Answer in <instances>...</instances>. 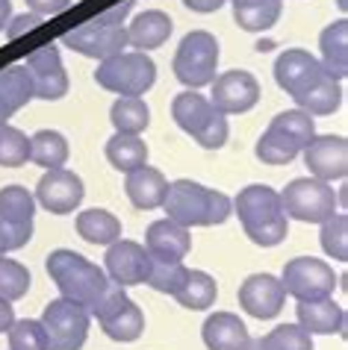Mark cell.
Segmentation results:
<instances>
[{"mask_svg":"<svg viewBox=\"0 0 348 350\" xmlns=\"http://www.w3.org/2000/svg\"><path fill=\"white\" fill-rule=\"evenodd\" d=\"M162 206H166L169 218L177 221L180 227H216L234 215V200L225 191L207 189L192 180L169 183Z\"/></svg>","mask_w":348,"mask_h":350,"instance_id":"6da1fadb","label":"cell"},{"mask_svg":"<svg viewBox=\"0 0 348 350\" xmlns=\"http://www.w3.org/2000/svg\"><path fill=\"white\" fill-rule=\"evenodd\" d=\"M47 274H51V280L56 283L62 297H69L86 309H92L98 304L106 286H110V277H106L103 268H98L95 262L74 254V250H65V247L53 250V254L47 256Z\"/></svg>","mask_w":348,"mask_h":350,"instance_id":"7a4b0ae2","label":"cell"},{"mask_svg":"<svg viewBox=\"0 0 348 350\" xmlns=\"http://www.w3.org/2000/svg\"><path fill=\"white\" fill-rule=\"evenodd\" d=\"M95 80L106 92H115L121 97H139L157 80V65L142 51H124L103 59L95 71Z\"/></svg>","mask_w":348,"mask_h":350,"instance_id":"3957f363","label":"cell"},{"mask_svg":"<svg viewBox=\"0 0 348 350\" xmlns=\"http://www.w3.org/2000/svg\"><path fill=\"white\" fill-rule=\"evenodd\" d=\"M219 68V42L207 30H192L174 53V77L186 89H204L216 80Z\"/></svg>","mask_w":348,"mask_h":350,"instance_id":"277c9868","label":"cell"},{"mask_svg":"<svg viewBox=\"0 0 348 350\" xmlns=\"http://www.w3.org/2000/svg\"><path fill=\"white\" fill-rule=\"evenodd\" d=\"M280 209H284L286 218L304 224H322L336 212V191L325 180L298 177L280 191Z\"/></svg>","mask_w":348,"mask_h":350,"instance_id":"5b68a950","label":"cell"},{"mask_svg":"<svg viewBox=\"0 0 348 350\" xmlns=\"http://www.w3.org/2000/svg\"><path fill=\"white\" fill-rule=\"evenodd\" d=\"M89 315L101 321L103 333L110 338H115V342H136V338L142 336V329H145L142 309L127 297L124 286L112 283V280H110V286H106V291L101 295V300L89 309Z\"/></svg>","mask_w":348,"mask_h":350,"instance_id":"8992f818","label":"cell"},{"mask_svg":"<svg viewBox=\"0 0 348 350\" xmlns=\"http://www.w3.org/2000/svg\"><path fill=\"white\" fill-rule=\"evenodd\" d=\"M89 324L92 315L86 306L74 304L69 297L51 300L42 315L47 350H80L86 345V336H89Z\"/></svg>","mask_w":348,"mask_h":350,"instance_id":"52a82bcc","label":"cell"},{"mask_svg":"<svg viewBox=\"0 0 348 350\" xmlns=\"http://www.w3.org/2000/svg\"><path fill=\"white\" fill-rule=\"evenodd\" d=\"M280 283H284L286 295H293L295 300H322V297L334 295L336 274H334V268L322 259L298 256V259H289L284 265Z\"/></svg>","mask_w":348,"mask_h":350,"instance_id":"ba28073f","label":"cell"},{"mask_svg":"<svg viewBox=\"0 0 348 350\" xmlns=\"http://www.w3.org/2000/svg\"><path fill=\"white\" fill-rule=\"evenodd\" d=\"M62 44L71 47L74 53H83V56H89V59L103 62L115 53H124V47H127V27L124 24H103L98 18H92L89 24L65 33Z\"/></svg>","mask_w":348,"mask_h":350,"instance_id":"9c48e42d","label":"cell"},{"mask_svg":"<svg viewBox=\"0 0 348 350\" xmlns=\"http://www.w3.org/2000/svg\"><path fill=\"white\" fill-rule=\"evenodd\" d=\"M210 103L216 106L221 115H243L248 109H254L260 100V83L254 74L248 71H225L210 83Z\"/></svg>","mask_w":348,"mask_h":350,"instance_id":"30bf717a","label":"cell"},{"mask_svg":"<svg viewBox=\"0 0 348 350\" xmlns=\"http://www.w3.org/2000/svg\"><path fill=\"white\" fill-rule=\"evenodd\" d=\"M27 71L33 77V92L42 100H62L69 94V74L56 44H42L27 56Z\"/></svg>","mask_w":348,"mask_h":350,"instance_id":"8fae6325","label":"cell"},{"mask_svg":"<svg viewBox=\"0 0 348 350\" xmlns=\"http://www.w3.org/2000/svg\"><path fill=\"white\" fill-rule=\"evenodd\" d=\"M106 277L119 286H142L148 280L151 271V254L145 250V245L130 239H119L112 241L106 250Z\"/></svg>","mask_w":348,"mask_h":350,"instance_id":"7c38bea8","label":"cell"},{"mask_svg":"<svg viewBox=\"0 0 348 350\" xmlns=\"http://www.w3.org/2000/svg\"><path fill=\"white\" fill-rule=\"evenodd\" d=\"M301 153L316 180L334 183L348 174V142L343 135H313Z\"/></svg>","mask_w":348,"mask_h":350,"instance_id":"4fadbf2b","label":"cell"},{"mask_svg":"<svg viewBox=\"0 0 348 350\" xmlns=\"http://www.w3.org/2000/svg\"><path fill=\"white\" fill-rule=\"evenodd\" d=\"M83 194H86L83 180L69 168H51L38 180V189H36L38 203H42L47 212H53V215H69V212H74L80 206Z\"/></svg>","mask_w":348,"mask_h":350,"instance_id":"5bb4252c","label":"cell"},{"mask_svg":"<svg viewBox=\"0 0 348 350\" xmlns=\"http://www.w3.org/2000/svg\"><path fill=\"white\" fill-rule=\"evenodd\" d=\"M286 291L284 283L272 274H251L243 286H239V306L245 309L251 318H275L284 309Z\"/></svg>","mask_w":348,"mask_h":350,"instance_id":"9a60e30c","label":"cell"},{"mask_svg":"<svg viewBox=\"0 0 348 350\" xmlns=\"http://www.w3.org/2000/svg\"><path fill=\"white\" fill-rule=\"evenodd\" d=\"M322 65H319V59L313 53H307L301 51V47H293V51H284L277 56V62H275V80L277 85L284 89L289 97H295L307 92L310 85L322 77Z\"/></svg>","mask_w":348,"mask_h":350,"instance_id":"2e32d148","label":"cell"},{"mask_svg":"<svg viewBox=\"0 0 348 350\" xmlns=\"http://www.w3.org/2000/svg\"><path fill=\"white\" fill-rule=\"evenodd\" d=\"M234 212L243 221V230H257L263 224H272L277 218H286L280 209V191L269 186H248L236 194Z\"/></svg>","mask_w":348,"mask_h":350,"instance_id":"e0dca14e","label":"cell"},{"mask_svg":"<svg viewBox=\"0 0 348 350\" xmlns=\"http://www.w3.org/2000/svg\"><path fill=\"white\" fill-rule=\"evenodd\" d=\"M192 247V236L189 227H180L171 218H160L153 221L148 232H145V250L151 254V259H162V262H183Z\"/></svg>","mask_w":348,"mask_h":350,"instance_id":"ac0fdd59","label":"cell"},{"mask_svg":"<svg viewBox=\"0 0 348 350\" xmlns=\"http://www.w3.org/2000/svg\"><path fill=\"white\" fill-rule=\"evenodd\" d=\"M124 191H127V198L136 209H157L166 200L169 180L162 177V171L151 168V165H142L136 171H127Z\"/></svg>","mask_w":348,"mask_h":350,"instance_id":"d6986e66","label":"cell"},{"mask_svg":"<svg viewBox=\"0 0 348 350\" xmlns=\"http://www.w3.org/2000/svg\"><path fill=\"white\" fill-rule=\"evenodd\" d=\"M171 30H174V21L166 12H160V9H148V12L136 15L127 24V44L136 47V51H142V53H148V51H153V47L166 44Z\"/></svg>","mask_w":348,"mask_h":350,"instance_id":"ffe728a7","label":"cell"},{"mask_svg":"<svg viewBox=\"0 0 348 350\" xmlns=\"http://www.w3.org/2000/svg\"><path fill=\"white\" fill-rule=\"evenodd\" d=\"M319 47H322V71L327 77H334L336 83L345 80L348 74V21L340 18V21L327 24L322 36H319Z\"/></svg>","mask_w":348,"mask_h":350,"instance_id":"44dd1931","label":"cell"},{"mask_svg":"<svg viewBox=\"0 0 348 350\" xmlns=\"http://www.w3.org/2000/svg\"><path fill=\"white\" fill-rule=\"evenodd\" d=\"M345 324V312L334 297L322 300H298V327H304L310 336H331L340 333Z\"/></svg>","mask_w":348,"mask_h":350,"instance_id":"7402d4cb","label":"cell"},{"mask_svg":"<svg viewBox=\"0 0 348 350\" xmlns=\"http://www.w3.org/2000/svg\"><path fill=\"white\" fill-rule=\"evenodd\" d=\"M204 345L210 350H245L251 345L248 327L234 312H216L204 321Z\"/></svg>","mask_w":348,"mask_h":350,"instance_id":"603a6c76","label":"cell"},{"mask_svg":"<svg viewBox=\"0 0 348 350\" xmlns=\"http://www.w3.org/2000/svg\"><path fill=\"white\" fill-rule=\"evenodd\" d=\"M216 112V106L210 103V97L204 94H198L195 89H189V92H180L177 97L171 100V118L174 124L183 130V133H189L192 139L201 133V127L210 121V115Z\"/></svg>","mask_w":348,"mask_h":350,"instance_id":"cb8c5ba5","label":"cell"},{"mask_svg":"<svg viewBox=\"0 0 348 350\" xmlns=\"http://www.w3.org/2000/svg\"><path fill=\"white\" fill-rule=\"evenodd\" d=\"M77 232L89 245H106L121 239V221L106 209H86L77 215Z\"/></svg>","mask_w":348,"mask_h":350,"instance_id":"d4e9b609","label":"cell"},{"mask_svg":"<svg viewBox=\"0 0 348 350\" xmlns=\"http://www.w3.org/2000/svg\"><path fill=\"white\" fill-rule=\"evenodd\" d=\"M295 103H298V109H304L310 115H334L336 109H340V103H343V89H340V83H336L334 77L322 74L310 89L295 97Z\"/></svg>","mask_w":348,"mask_h":350,"instance_id":"484cf974","label":"cell"},{"mask_svg":"<svg viewBox=\"0 0 348 350\" xmlns=\"http://www.w3.org/2000/svg\"><path fill=\"white\" fill-rule=\"evenodd\" d=\"M106 159L112 162V168L119 171H136L142 165H148V144L139 135H127V133H115L106 142Z\"/></svg>","mask_w":348,"mask_h":350,"instance_id":"4316f807","label":"cell"},{"mask_svg":"<svg viewBox=\"0 0 348 350\" xmlns=\"http://www.w3.org/2000/svg\"><path fill=\"white\" fill-rule=\"evenodd\" d=\"M284 12V0H251V3L234 6V21L245 33H263L272 30Z\"/></svg>","mask_w":348,"mask_h":350,"instance_id":"83f0119b","label":"cell"},{"mask_svg":"<svg viewBox=\"0 0 348 350\" xmlns=\"http://www.w3.org/2000/svg\"><path fill=\"white\" fill-rule=\"evenodd\" d=\"M216 295H219V286H216V280H212L207 271H189L186 280H183V286L174 291L177 304L192 309V312L210 309L212 304H216Z\"/></svg>","mask_w":348,"mask_h":350,"instance_id":"f1b7e54d","label":"cell"},{"mask_svg":"<svg viewBox=\"0 0 348 350\" xmlns=\"http://www.w3.org/2000/svg\"><path fill=\"white\" fill-rule=\"evenodd\" d=\"M110 121L115 133H127V135H139L148 130L151 124V109L142 97H119L110 109Z\"/></svg>","mask_w":348,"mask_h":350,"instance_id":"f546056e","label":"cell"},{"mask_svg":"<svg viewBox=\"0 0 348 350\" xmlns=\"http://www.w3.org/2000/svg\"><path fill=\"white\" fill-rule=\"evenodd\" d=\"M30 162L42 165L45 171L62 168L69 162V142L56 130H38L30 139Z\"/></svg>","mask_w":348,"mask_h":350,"instance_id":"4dcf8cb0","label":"cell"},{"mask_svg":"<svg viewBox=\"0 0 348 350\" xmlns=\"http://www.w3.org/2000/svg\"><path fill=\"white\" fill-rule=\"evenodd\" d=\"M298 153H301V148L275 127H269L257 142V159L266 165H289Z\"/></svg>","mask_w":348,"mask_h":350,"instance_id":"1f68e13d","label":"cell"},{"mask_svg":"<svg viewBox=\"0 0 348 350\" xmlns=\"http://www.w3.org/2000/svg\"><path fill=\"white\" fill-rule=\"evenodd\" d=\"M33 215H36V198L24 186L0 189V218L9 224H33Z\"/></svg>","mask_w":348,"mask_h":350,"instance_id":"d6a6232c","label":"cell"},{"mask_svg":"<svg viewBox=\"0 0 348 350\" xmlns=\"http://www.w3.org/2000/svg\"><path fill=\"white\" fill-rule=\"evenodd\" d=\"M269 127H275L280 130L284 135H289L298 148H307L310 144V139L316 135V124H313V115L310 112H304V109H289V112H280L272 118V124Z\"/></svg>","mask_w":348,"mask_h":350,"instance_id":"836d02e7","label":"cell"},{"mask_svg":"<svg viewBox=\"0 0 348 350\" xmlns=\"http://www.w3.org/2000/svg\"><path fill=\"white\" fill-rule=\"evenodd\" d=\"M257 350H313V336L298 324H280L260 338Z\"/></svg>","mask_w":348,"mask_h":350,"instance_id":"e575fe53","label":"cell"},{"mask_svg":"<svg viewBox=\"0 0 348 350\" xmlns=\"http://www.w3.org/2000/svg\"><path fill=\"white\" fill-rule=\"evenodd\" d=\"M30 271H27L21 262L15 259H6V254H0V297L3 300H21L30 288Z\"/></svg>","mask_w":348,"mask_h":350,"instance_id":"d590c367","label":"cell"},{"mask_svg":"<svg viewBox=\"0 0 348 350\" xmlns=\"http://www.w3.org/2000/svg\"><path fill=\"white\" fill-rule=\"evenodd\" d=\"M27 159H30V139L12 124H0V165L18 168Z\"/></svg>","mask_w":348,"mask_h":350,"instance_id":"8d00e7d4","label":"cell"},{"mask_svg":"<svg viewBox=\"0 0 348 350\" xmlns=\"http://www.w3.org/2000/svg\"><path fill=\"white\" fill-rule=\"evenodd\" d=\"M189 268L183 262H162V259H151V271H148V283L153 291H162V295H174L183 280H186Z\"/></svg>","mask_w":348,"mask_h":350,"instance_id":"74e56055","label":"cell"},{"mask_svg":"<svg viewBox=\"0 0 348 350\" xmlns=\"http://www.w3.org/2000/svg\"><path fill=\"white\" fill-rule=\"evenodd\" d=\"M322 247L336 262L348 259V218L343 212H334L327 221H322Z\"/></svg>","mask_w":348,"mask_h":350,"instance_id":"f35d334b","label":"cell"},{"mask_svg":"<svg viewBox=\"0 0 348 350\" xmlns=\"http://www.w3.org/2000/svg\"><path fill=\"white\" fill-rule=\"evenodd\" d=\"M6 333H9V350H47V336H45L42 321H33V318L12 321V327Z\"/></svg>","mask_w":348,"mask_h":350,"instance_id":"ab89813d","label":"cell"},{"mask_svg":"<svg viewBox=\"0 0 348 350\" xmlns=\"http://www.w3.org/2000/svg\"><path fill=\"white\" fill-rule=\"evenodd\" d=\"M227 115H221L219 109L210 115V121L204 124V127H201V133L195 135V142L201 144V148L204 150H219L221 144L227 142Z\"/></svg>","mask_w":348,"mask_h":350,"instance_id":"60d3db41","label":"cell"},{"mask_svg":"<svg viewBox=\"0 0 348 350\" xmlns=\"http://www.w3.org/2000/svg\"><path fill=\"white\" fill-rule=\"evenodd\" d=\"M33 239V224H9L0 218V254L24 247Z\"/></svg>","mask_w":348,"mask_h":350,"instance_id":"b9f144b4","label":"cell"},{"mask_svg":"<svg viewBox=\"0 0 348 350\" xmlns=\"http://www.w3.org/2000/svg\"><path fill=\"white\" fill-rule=\"evenodd\" d=\"M286 232H289L286 218H277V221L263 224V227H257V230H245V236L260 247H275V245H280V241L286 239Z\"/></svg>","mask_w":348,"mask_h":350,"instance_id":"7bdbcfd3","label":"cell"},{"mask_svg":"<svg viewBox=\"0 0 348 350\" xmlns=\"http://www.w3.org/2000/svg\"><path fill=\"white\" fill-rule=\"evenodd\" d=\"M38 24H42V18H38L36 12H30V15H15V18H9V24H6V36L9 38H18V36L36 30Z\"/></svg>","mask_w":348,"mask_h":350,"instance_id":"ee69618b","label":"cell"},{"mask_svg":"<svg viewBox=\"0 0 348 350\" xmlns=\"http://www.w3.org/2000/svg\"><path fill=\"white\" fill-rule=\"evenodd\" d=\"M30 12H36L38 18H51V15H60L71 6V0H27Z\"/></svg>","mask_w":348,"mask_h":350,"instance_id":"f6af8a7d","label":"cell"},{"mask_svg":"<svg viewBox=\"0 0 348 350\" xmlns=\"http://www.w3.org/2000/svg\"><path fill=\"white\" fill-rule=\"evenodd\" d=\"M186 3V9H192V12H216V9H221L227 3V0H183Z\"/></svg>","mask_w":348,"mask_h":350,"instance_id":"bcb514c9","label":"cell"},{"mask_svg":"<svg viewBox=\"0 0 348 350\" xmlns=\"http://www.w3.org/2000/svg\"><path fill=\"white\" fill-rule=\"evenodd\" d=\"M12 321H15L12 304H9V300H3V297H0V333H6V329L12 327Z\"/></svg>","mask_w":348,"mask_h":350,"instance_id":"7dc6e473","label":"cell"},{"mask_svg":"<svg viewBox=\"0 0 348 350\" xmlns=\"http://www.w3.org/2000/svg\"><path fill=\"white\" fill-rule=\"evenodd\" d=\"M15 112H18V109H15V106L9 103V100H6V94L0 92V124H9V118H12Z\"/></svg>","mask_w":348,"mask_h":350,"instance_id":"c3c4849f","label":"cell"},{"mask_svg":"<svg viewBox=\"0 0 348 350\" xmlns=\"http://www.w3.org/2000/svg\"><path fill=\"white\" fill-rule=\"evenodd\" d=\"M9 18H12V3H9V0H0V33L6 30Z\"/></svg>","mask_w":348,"mask_h":350,"instance_id":"681fc988","label":"cell"},{"mask_svg":"<svg viewBox=\"0 0 348 350\" xmlns=\"http://www.w3.org/2000/svg\"><path fill=\"white\" fill-rule=\"evenodd\" d=\"M336 6H340L343 12H345V9H348V0H336Z\"/></svg>","mask_w":348,"mask_h":350,"instance_id":"f907efd6","label":"cell"},{"mask_svg":"<svg viewBox=\"0 0 348 350\" xmlns=\"http://www.w3.org/2000/svg\"><path fill=\"white\" fill-rule=\"evenodd\" d=\"M230 3H234V6H239V3H251V0H230Z\"/></svg>","mask_w":348,"mask_h":350,"instance_id":"816d5d0a","label":"cell"},{"mask_svg":"<svg viewBox=\"0 0 348 350\" xmlns=\"http://www.w3.org/2000/svg\"><path fill=\"white\" fill-rule=\"evenodd\" d=\"M245 350H257V342H251V345H248Z\"/></svg>","mask_w":348,"mask_h":350,"instance_id":"f5cc1de1","label":"cell"}]
</instances>
